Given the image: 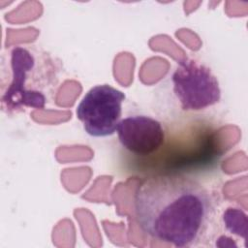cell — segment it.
I'll use <instances>...</instances> for the list:
<instances>
[{"label": "cell", "instance_id": "obj_5", "mask_svg": "<svg viewBox=\"0 0 248 248\" xmlns=\"http://www.w3.org/2000/svg\"><path fill=\"white\" fill-rule=\"evenodd\" d=\"M116 132L120 144L136 155L152 154L165 141L162 123L147 115H131L121 119Z\"/></svg>", "mask_w": 248, "mask_h": 248}, {"label": "cell", "instance_id": "obj_2", "mask_svg": "<svg viewBox=\"0 0 248 248\" xmlns=\"http://www.w3.org/2000/svg\"><path fill=\"white\" fill-rule=\"evenodd\" d=\"M11 69L12 80L1 97L3 108L8 111L44 108L46 104L44 86L50 79L39 69L36 56L26 47L15 46L11 51Z\"/></svg>", "mask_w": 248, "mask_h": 248}, {"label": "cell", "instance_id": "obj_4", "mask_svg": "<svg viewBox=\"0 0 248 248\" xmlns=\"http://www.w3.org/2000/svg\"><path fill=\"white\" fill-rule=\"evenodd\" d=\"M124 100L125 94L108 84L93 86L78 104L77 117L89 136H111L121 120Z\"/></svg>", "mask_w": 248, "mask_h": 248}, {"label": "cell", "instance_id": "obj_3", "mask_svg": "<svg viewBox=\"0 0 248 248\" xmlns=\"http://www.w3.org/2000/svg\"><path fill=\"white\" fill-rule=\"evenodd\" d=\"M171 81L173 93L183 110H202L221 100L217 78L207 66L194 59L179 60Z\"/></svg>", "mask_w": 248, "mask_h": 248}, {"label": "cell", "instance_id": "obj_1", "mask_svg": "<svg viewBox=\"0 0 248 248\" xmlns=\"http://www.w3.org/2000/svg\"><path fill=\"white\" fill-rule=\"evenodd\" d=\"M134 208L145 234L176 247L200 245L215 217L209 191L198 180L179 173L142 179L134 194Z\"/></svg>", "mask_w": 248, "mask_h": 248}]
</instances>
